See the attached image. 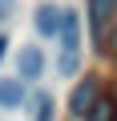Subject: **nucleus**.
I'll return each instance as SVG.
<instances>
[{"label": "nucleus", "instance_id": "obj_3", "mask_svg": "<svg viewBox=\"0 0 117 121\" xmlns=\"http://www.w3.org/2000/svg\"><path fill=\"white\" fill-rule=\"evenodd\" d=\"M97 93H101V89H97V81H93V77H85V81L73 89V97H69V109H73V117H85V109L97 101Z\"/></svg>", "mask_w": 117, "mask_h": 121}, {"label": "nucleus", "instance_id": "obj_8", "mask_svg": "<svg viewBox=\"0 0 117 121\" xmlns=\"http://www.w3.org/2000/svg\"><path fill=\"white\" fill-rule=\"evenodd\" d=\"M36 121H52V97L48 93L36 97Z\"/></svg>", "mask_w": 117, "mask_h": 121}, {"label": "nucleus", "instance_id": "obj_2", "mask_svg": "<svg viewBox=\"0 0 117 121\" xmlns=\"http://www.w3.org/2000/svg\"><path fill=\"white\" fill-rule=\"evenodd\" d=\"M113 16H117V0H89V28H93V36H101Z\"/></svg>", "mask_w": 117, "mask_h": 121}, {"label": "nucleus", "instance_id": "obj_1", "mask_svg": "<svg viewBox=\"0 0 117 121\" xmlns=\"http://www.w3.org/2000/svg\"><path fill=\"white\" fill-rule=\"evenodd\" d=\"M61 60H56V69H61L65 77L77 73V60H81V20L77 12H61Z\"/></svg>", "mask_w": 117, "mask_h": 121}, {"label": "nucleus", "instance_id": "obj_7", "mask_svg": "<svg viewBox=\"0 0 117 121\" xmlns=\"http://www.w3.org/2000/svg\"><path fill=\"white\" fill-rule=\"evenodd\" d=\"M24 101V81H0V109H16Z\"/></svg>", "mask_w": 117, "mask_h": 121}, {"label": "nucleus", "instance_id": "obj_5", "mask_svg": "<svg viewBox=\"0 0 117 121\" xmlns=\"http://www.w3.org/2000/svg\"><path fill=\"white\" fill-rule=\"evenodd\" d=\"M81 121H117V101L97 93V101L85 109V117H81Z\"/></svg>", "mask_w": 117, "mask_h": 121}, {"label": "nucleus", "instance_id": "obj_4", "mask_svg": "<svg viewBox=\"0 0 117 121\" xmlns=\"http://www.w3.org/2000/svg\"><path fill=\"white\" fill-rule=\"evenodd\" d=\"M44 73V52L40 48H20V81H36Z\"/></svg>", "mask_w": 117, "mask_h": 121}, {"label": "nucleus", "instance_id": "obj_6", "mask_svg": "<svg viewBox=\"0 0 117 121\" xmlns=\"http://www.w3.org/2000/svg\"><path fill=\"white\" fill-rule=\"evenodd\" d=\"M56 28H61V8L40 4V8H36V32H40V36H56Z\"/></svg>", "mask_w": 117, "mask_h": 121}, {"label": "nucleus", "instance_id": "obj_9", "mask_svg": "<svg viewBox=\"0 0 117 121\" xmlns=\"http://www.w3.org/2000/svg\"><path fill=\"white\" fill-rule=\"evenodd\" d=\"M4 48H8V40H4V36H0V60H4Z\"/></svg>", "mask_w": 117, "mask_h": 121}]
</instances>
